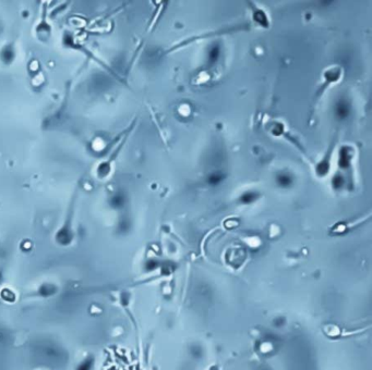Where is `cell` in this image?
<instances>
[{
	"mask_svg": "<svg viewBox=\"0 0 372 370\" xmlns=\"http://www.w3.org/2000/svg\"><path fill=\"white\" fill-rule=\"evenodd\" d=\"M349 113V108L347 106L346 103H338L336 106V116H338L339 118L344 119L348 116Z\"/></svg>",
	"mask_w": 372,
	"mask_h": 370,
	"instance_id": "obj_1",
	"label": "cell"
},
{
	"mask_svg": "<svg viewBox=\"0 0 372 370\" xmlns=\"http://www.w3.org/2000/svg\"><path fill=\"white\" fill-rule=\"evenodd\" d=\"M218 55H219V49L217 47H214L212 50H211V52H210V60L212 61V62L216 61L217 58H218Z\"/></svg>",
	"mask_w": 372,
	"mask_h": 370,
	"instance_id": "obj_3",
	"label": "cell"
},
{
	"mask_svg": "<svg viewBox=\"0 0 372 370\" xmlns=\"http://www.w3.org/2000/svg\"><path fill=\"white\" fill-rule=\"evenodd\" d=\"M253 19L259 24H262L264 26H267V24H269V20L266 18V15H265V13H264L263 11H261V10H256V11H255L254 14H253Z\"/></svg>",
	"mask_w": 372,
	"mask_h": 370,
	"instance_id": "obj_2",
	"label": "cell"
}]
</instances>
